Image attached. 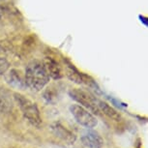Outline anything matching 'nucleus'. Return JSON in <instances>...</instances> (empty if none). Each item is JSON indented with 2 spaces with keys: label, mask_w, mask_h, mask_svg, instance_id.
<instances>
[{
  "label": "nucleus",
  "mask_w": 148,
  "mask_h": 148,
  "mask_svg": "<svg viewBox=\"0 0 148 148\" xmlns=\"http://www.w3.org/2000/svg\"><path fill=\"white\" fill-rule=\"evenodd\" d=\"M69 94L73 100L77 102L79 105L86 108V110H88L90 112L97 113V114L100 113L97 105L98 99L96 97H94L90 92L79 88H74L72 90H70Z\"/></svg>",
  "instance_id": "3"
},
{
  "label": "nucleus",
  "mask_w": 148,
  "mask_h": 148,
  "mask_svg": "<svg viewBox=\"0 0 148 148\" xmlns=\"http://www.w3.org/2000/svg\"><path fill=\"white\" fill-rule=\"evenodd\" d=\"M12 101H11V98L8 92L5 89L0 87V111L8 112L12 110Z\"/></svg>",
  "instance_id": "11"
},
{
  "label": "nucleus",
  "mask_w": 148,
  "mask_h": 148,
  "mask_svg": "<svg viewBox=\"0 0 148 148\" xmlns=\"http://www.w3.org/2000/svg\"><path fill=\"white\" fill-rule=\"evenodd\" d=\"M14 99L18 104V108H21L24 118H26L34 126H40L42 124V118L39 108L35 103L30 101L25 96L19 93L14 94Z\"/></svg>",
  "instance_id": "2"
},
{
  "label": "nucleus",
  "mask_w": 148,
  "mask_h": 148,
  "mask_svg": "<svg viewBox=\"0 0 148 148\" xmlns=\"http://www.w3.org/2000/svg\"><path fill=\"white\" fill-rule=\"evenodd\" d=\"M66 76L68 77V79L72 82L77 83V84H82L83 83V76L84 74L79 73L77 70L75 68L74 65L70 63L66 64Z\"/></svg>",
  "instance_id": "10"
},
{
  "label": "nucleus",
  "mask_w": 148,
  "mask_h": 148,
  "mask_svg": "<svg viewBox=\"0 0 148 148\" xmlns=\"http://www.w3.org/2000/svg\"><path fill=\"white\" fill-rule=\"evenodd\" d=\"M4 75H5L4 76L5 80H6V82L11 87L19 89V90H24L27 87L25 79H24V77H21V72L18 71V70L15 69L9 70Z\"/></svg>",
  "instance_id": "6"
},
{
  "label": "nucleus",
  "mask_w": 148,
  "mask_h": 148,
  "mask_svg": "<svg viewBox=\"0 0 148 148\" xmlns=\"http://www.w3.org/2000/svg\"><path fill=\"white\" fill-rule=\"evenodd\" d=\"M9 62L4 57H0V76L4 75L9 69Z\"/></svg>",
  "instance_id": "13"
},
{
  "label": "nucleus",
  "mask_w": 148,
  "mask_h": 148,
  "mask_svg": "<svg viewBox=\"0 0 148 148\" xmlns=\"http://www.w3.org/2000/svg\"><path fill=\"white\" fill-rule=\"evenodd\" d=\"M82 143L87 148H102L104 139L95 131H86L80 138Z\"/></svg>",
  "instance_id": "7"
},
{
  "label": "nucleus",
  "mask_w": 148,
  "mask_h": 148,
  "mask_svg": "<svg viewBox=\"0 0 148 148\" xmlns=\"http://www.w3.org/2000/svg\"><path fill=\"white\" fill-rule=\"evenodd\" d=\"M49 79L51 77L42 61L32 60L26 66L24 79L26 86L32 90L41 91L49 83Z\"/></svg>",
  "instance_id": "1"
},
{
  "label": "nucleus",
  "mask_w": 148,
  "mask_h": 148,
  "mask_svg": "<svg viewBox=\"0 0 148 148\" xmlns=\"http://www.w3.org/2000/svg\"><path fill=\"white\" fill-rule=\"evenodd\" d=\"M97 105H98V108H99L100 112L104 113L108 118L115 120V121H119V120L121 119V115L119 114V112H117L112 107H110V106L107 104L106 102L101 101V100H98Z\"/></svg>",
  "instance_id": "9"
},
{
  "label": "nucleus",
  "mask_w": 148,
  "mask_h": 148,
  "mask_svg": "<svg viewBox=\"0 0 148 148\" xmlns=\"http://www.w3.org/2000/svg\"><path fill=\"white\" fill-rule=\"evenodd\" d=\"M44 99L49 103V104H55L58 101L59 98V94H58V90L56 87H54L53 85L49 86L46 88V90L43 93Z\"/></svg>",
  "instance_id": "12"
},
{
  "label": "nucleus",
  "mask_w": 148,
  "mask_h": 148,
  "mask_svg": "<svg viewBox=\"0 0 148 148\" xmlns=\"http://www.w3.org/2000/svg\"><path fill=\"white\" fill-rule=\"evenodd\" d=\"M51 132L54 136L67 144H74L77 139L76 135L60 123H53L51 126Z\"/></svg>",
  "instance_id": "5"
},
{
  "label": "nucleus",
  "mask_w": 148,
  "mask_h": 148,
  "mask_svg": "<svg viewBox=\"0 0 148 148\" xmlns=\"http://www.w3.org/2000/svg\"><path fill=\"white\" fill-rule=\"evenodd\" d=\"M70 111L74 118L76 119V121L82 126L88 128V129H92L97 126L98 120L96 117L80 105H72L70 107Z\"/></svg>",
  "instance_id": "4"
},
{
  "label": "nucleus",
  "mask_w": 148,
  "mask_h": 148,
  "mask_svg": "<svg viewBox=\"0 0 148 148\" xmlns=\"http://www.w3.org/2000/svg\"><path fill=\"white\" fill-rule=\"evenodd\" d=\"M43 63L49 77H51V79H62V77H63L62 70H61V67L59 64L57 63L56 60L51 57H46V59L44 60Z\"/></svg>",
  "instance_id": "8"
}]
</instances>
